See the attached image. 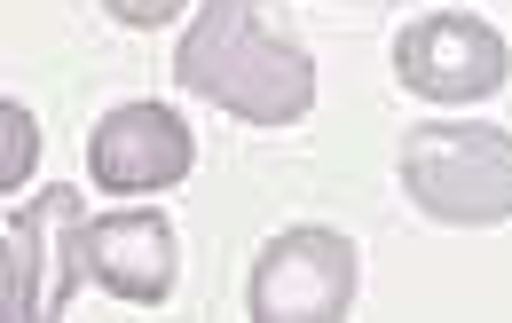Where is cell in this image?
I'll return each instance as SVG.
<instances>
[{"label": "cell", "mask_w": 512, "mask_h": 323, "mask_svg": "<svg viewBox=\"0 0 512 323\" xmlns=\"http://www.w3.org/2000/svg\"><path fill=\"white\" fill-rule=\"evenodd\" d=\"M190 174H197V134L166 103H119L87 134V182L95 190L142 197V190H174Z\"/></svg>", "instance_id": "6"}, {"label": "cell", "mask_w": 512, "mask_h": 323, "mask_svg": "<svg viewBox=\"0 0 512 323\" xmlns=\"http://www.w3.org/2000/svg\"><path fill=\"white\" fill-rule=\"evenodd\" d=\"M355 300V237L347 229H276L253 260V316L260 323H331Z\"/></svg>", "instance_id": "4"}, {"label": "cell", "mask_w": 512, "mask_h": 323, "mask_svg": "<svg viewBox=\"0 0 512 323\" xmlns=\"http://www.w3.org/2000/svg\"><path fill=\"white\" fill-rule=\"evenodd\" d=\"M394 79L426 103H489L512 79V48L497 24L465 16V8H442V16H418L402 24L394 40Z\"/></svg>", "instance_id": "5"}, {"label": "cell", "mask_w": 512, "mask_h": 323, "mask_svg": "<svg viewBox=\"0 0 512 323\" xmlns=\"http://www.w3.org/2000/svg\"><path fill=\"white\" fill-rule=\"evenodd\" d=\"M394 174L418 213L449 229H497L512 221V134L505 127H410L394 150Z\"/></svg>", "instance_id": "2"}, {"label": "cell", "mask_w": 512, "mask_h": 323, "mask_svg": "<svg viewBox=\"0 0 512 323\" xmlns=\"http://www.w3.org/2000/svg\"><path fill=\"white\" fill-rule=\"evenodd\" d=\"M87 276V205L79 190H40L0 229V316L40 323L64 316Z\"/></svg>", "instance_id": "3"}, {"label": "cell", "mask_w": 512, "mask_h": 323, "mask_svg": "<svg viewBox=\"0 0 512 323\" xmlns=\"http://www.w3.org/2000/svg\"><path fill=\"white\" fill-rule=\"evenodd\" d=\"M174 79L245 127H300L316 111V56L276 32L260 0H197V24L174 48Z\"/></svg>", "instance_id": "1"}, {"label": "cell", "mask_w": 512, "mask_h": 323, "mask_svg": "<svg viewBox=\"0 0 512 323\" xmlns=\"http://www.w3.org/2000/svg\"><path fill=\"white\" fill-rule=\"evenodd\" d=\"M174 221L150 213V205H127V213H95L87 221V276L103 292H119L134 308H158L174 292Z\"/></svg>", "instance_id": "7"}, {"label": "cell", "mask_w": 512, "mask_h": 323, "mask_svg": "<svg viewBox=\"0 0 512 323\" xmlns=\"http://www.w3.org/2000/svg\"><path fill=\"white\" fill-rule=\"evenodd\" d=\"M40 158V119L24 103H0V190H24Z\"/></svg>", "instance_id": "8"}, {"label": "cell", "mask_w": 512, "mask_h": 323, "mask_svg": "<svg viewBox=\"0 0 512 323\" xmlns=\"http://www.w3.org/2000/svg\"><path fill=\"white\" fill-rule=\"evenodd\" d=\"M103 8H111L119 24H174L190 0H103Z\"/></svg>", "instance_id": "9"}]
</instances>
